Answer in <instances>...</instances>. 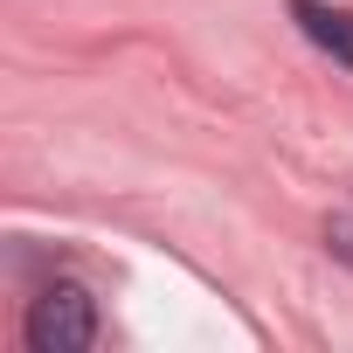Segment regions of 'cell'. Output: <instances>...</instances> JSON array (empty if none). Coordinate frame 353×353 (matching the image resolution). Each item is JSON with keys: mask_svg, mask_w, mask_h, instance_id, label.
<instances>
[{"mask_svg": "<svg viewBox=\"0 0 353 353\" xmlns=\"http://www.w3.org/2000/svg\"><path fill=\"white\" fill-rule=\"evenodd\" d=\"M21 332H28L35 353H83V346H97V298L83 284H49L28 305Z\"/></svg>", "mask_w": 353, "mask_h": 353, "instance_id": "obj_1", "label": "cell"}, {"mask_svg": "<svg viewBox=\"0 0 353 353\" xmlns=\"http://www.w3.org/2000/svg\"><path fill=\"white\" fill-rule=\"evenodd\" d=\"M325 250H332V256H339V263H353V208H346V215H332V222H325Z\"/></svg>", "mask_w": 353, "mask_h": 353, "instance_id": "obj_3", "label": "cell"}, {"mask_svg": "<svg viewBox=\"0 0 353 353\" xmlns=\"http://www.w3.org/2000/svg\"><path fill=\"white\" fill-rule=\"evenodd\" d=\"M291 21L305 28V42H319L332 63L353 70V14H346V8H325V0H291Z\"/></svg>", "mask_w": 353, "mask_h": 353, "instance_id": "obj_2", "label": "cell"}]
</instances>
